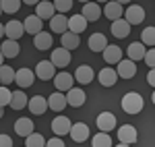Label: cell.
<instances>
[{
	"mask_svg": "<svg viewBox=\"0 0 155 147\" xmlns=\"http://www.w3.org/2000/svg\"><path fill=\"white\" fill-rule=\"evenodd\" d=\"M27 141H25V147H46V139H44V135H39V133H31V135L25 137Z\"/></svg>",
	"mask_w": 155,
	"mask_h": 147,
	"instance_id": "obj_34",
	"label": "cell"
},
{
	"mask_svg": "<svg viewBox=\"0 0 155 147\" xmlns=\"http://www.w3.org/2000/svg\"><path fill=\"white\" fill-rule=\"evenodd\" d=\"M54 85L58 91H68L71 87H74V77L71 73H56L54 75Z\"/></svg>",
	"mask_w": 155,
	"mask_h": 147,
	"instance_id": "obj_14",
	"label": "cell"
},
{
	"mask_svg": "<svg viewBox=\"0 0 155 147\" xmlns=\"http://www.w3.org/2000/svg\"><path fill=\"white\" fill-rule=\"evenodd\" d=\"M122 19L126 21L128 25H139L145 21V8L143 6H139V4H132L126 8V12L122 15Z\"/></svg>",
	"mask_w": 155,
	"mask_h": 147,
	"instance_id": "obj_2",
	"label": "cell"
},
{
	"mask_svg": "<svg viewBox=\"0 0 155 147\" xmlns=\"http://www.w3.org/2000/svg\"><path fill=\"white\" fill-rule=\"evenodd\" d=\"M46 147H64V141H62V137H54V139L46 141Z\"/></svg>",
	"mask_w": 155,
	"mask_h": 147,
	"instance_id": "obj_41",
	"label": "cell"
},
{
	"mask_svg": "<svg viewBox=\"0 0 155 147\" xmlns=\"http://www.w3.org/2000/svg\"><path fill=\"white\" fill-rule=\"evenodd\" d=\"M66 104L72 106V108H81L85 102H87V95H85L83 89H79V87H71L68 91H66Z\"/></svg>",
	"mask_w": 155,
	"mask_h": 147,
	"instance_id": "obj_4",
	"label": "cell"
},
{
	"mask_svg": "<svg viewBox=\"0 0 155 147\" xmlns=\"http://www.w3.org/2000/svg\"><path fill=\"white\" fill-rule=\"evenodd\" d=\"M33 46L37 50H50L52 48V33H46V31H39L33 37Z\"/></svg>",
	"mask_w": 155,
	"mask_h": 147,
	"instance_id": "obj_29",
	"label": "cell"
},
{
	"mask_svg": "<svg viewBox=\"0 0 155 147\" xmlns=\"http://www.w3.org/2000/svg\"><path fill=\"white\" fill-rule=\"evenodd\" d=\"M66 27H68V31H72V33H83L85 29H87V21L83 19V15H72L71 19H68V23H66Z\"/></svg>",
	"mask_w": 155,
	"mask_h": 147,
	"instance_id": "obj_26",
	"label": "cell"
},
{
	"mask_svg": "<svg viewBox=\"0 0 155 147\" xmlns=\"http://www.w3.org/2000/svg\"><path fill=\"white\" fill-rule=\"evenodd\" d=\"M0 52H2V56H4V58H17V56H19V52H21V46H19V42L6 39V42H2Z\"/></svg>",
	"mask_w": 155,
	"mask_h": 147,
	"instance_id": "obj_25",
	"label": "cell"
},
{
	"mask_svg": "<svg viewBox=\"0 0 155 147\" xmlns=\"http://www.w3.org/2000/svg\"><path fill=\"white\" fill-rule=\"evenodd\" d=\"M72 77H74L81 85H87V83L93 81V68H91L89 64H81V66L77 68V73H72Z\"/></svg>",
	"mask_w": 155,
	"mask_h": 147,
	"instance_id": "obj_22",
	"label": "cell"
},
{
	"mask_svg": "<svg viewBox=\"0 0 155 147\" xmlns=\"http://www.w3.org/2000/svg\"><path fill=\"white\" fill-rule=\"evenodd\" d=\"M91 147H112V137L110 133H97L93 135V141H91Z\"/></svg>",
	"mask_w": 155,
	"mask_h": 147,
	"instance_id": "obj_33",
	"label": "cell"
},
{
	"mask_svg": "<svg viewBox=\"0 0 155 147\" xmlns=\"http://www.w3.org/2000/svg\"><path fill=\"white\" fill-rule=\"evenodd\" d=\"M2 116H4V108L0 106V118H2Z\"/></svg>",
	"mask_w": 155,
	"mask_h": 147,
	"instance_id": "obj_48",
	"label": "cell"
},
{
	"mask_svg": "<svg viewBox=\"0 0 155 147\" xmlns=\"http://www.w3.org/2000/svg\"><path fill=\"white\" fill-rule=\"evenodd\" d=\"M116 2H118V4H128L130 0H116Z\"/></svg>",
	"mask_w": 155,
	"mask_h": 147,
	"instance_id": "obj_46",
	"label": "cell"
},
{
	"mask_svg": "<svg viewBox=\"0 0 155 147\" xmlns=\"http://www.w3.org/2000/svg\"><path fill=\"white\" fill-rule=\"evenodd\" d=\"M143 60L147 62V66H149V68H153V66H155V50L153 48H149L147 52H145Z\"/></svg>",
	"mask_w": 155,
	"mask_h": 147,
	"instance_id": "obj_40",
	"label": "cell"
},
{
	"mask_svg": "<svg viewBox=\"0 0 155 147\" xmlns=\"http://www.w3.org/2000/svg\"><path fill=\"white\" fill-rule=\"evenodd\" d=\"M116 75L118 77H122V79H132L134 75H137V62L132 60H120L118 64H116Z\"/></svg>",
	"mask_w": 155,
	"mask_h": 147,
	"instance_id": "obj_7",
	"label": "cell"
},
{
	"mask_svg": "<svg viewBox=\"0 0 155 147\" xmlns=\"http://www.w3.org/2000/svg\"><path fill=\"white\" fill-rule=\"evenodd\" d=\"M116 147H130V145H126V143H120V145H116Z\"/></svg>",
	"mask_w": 155,
	"mask_h": 147,
	"instance_id": "obj_49",
	"label": "cell"
},
{
	"mask_svg": "<svg viewBox=\"0 0 155 147\" xmlns=\"http://www.w3.org/2000/svg\"><path fill=\"white\" fill-rule=\"evenodd\" d=\"M101 15H106L107 21H116V19H122L124 8H122V4H118L116 0H112V2H107L106 6L101 8Z\"/></svg>",
	"mask_w": 155,
	"mask_h": 147,
	"instance_id": "obj_15",
	"label": "cell"
},
{
	"mask_svg": "<svg viewBox=\"0 0 155 147\" xmlns=\"http://www.w3.org/2000/svg\"><path fill=\"white\" fill-rule=\"evenodd\" d=\"M33 81H35V73H33V71H29V68H19V71H15V83L21 87V89L31 87Z\"/></svg>",
	"mask_w": 155,
	"mask_h": 147,
	"instance_id": "obj_5",
	"label": "cell"
},
{
	"mask_svg": "<svg viewBox=\"0 0 155 147\" xmlns=\"http://www.w3.org/2000/svg\"><path fill=\"white\" fill-rule=\"evenodd\" d=\"M66 23H68V19L64 17V15H60V12H56L52 19H50V29L54 31V33H64V31H68V27H66Z\"/></svg>",
	"mask_w": 155,
	"mask_h": 147,
	"instance_id": "obj_24",
	"label": "cell"
},
{
	"mask_svg": "<svg viewBox=\"0 0 155 147\" xmlns=\"http://www.w3.org/2000/svg\"><path fill=\"white\" fill-rule=\"evenodd\" d=\"M0 147H12V139L8 135H0Z\"/></svg>",
	"mask_w": 155,
	"mask_h": 147,
	"instance_id": "obj_42",
	"label": "cell"
},
{
	"mask_svg": "<svg viewBox=\"0 0 155 147\" xmlns=\"http://www.w3.org/2000/svg\"><path fill=\"white\" fill-rule=\"evenodd\" d=\"M137 139H139V133L132 124H124V126L118 129V141L126 143V145H132V143H137Z\"/></svg>",
	"mask_w": 155,
	"mask_h": 147,
	"instance_id": "obj_9",
	"label": "cell"
},
{
	"mask_svg": "<svg viewBox=\"0 0 155 147\" xmlns=\"http://www.w3.org/2000/svg\"><path fill=\"white\" fill-rule=\"evenodd\" d=\"M71 118H66V116H56L54 120H52V131H54V135L56 137H64L68 135V131H71Z\"/></svg>",
	"mask_w": 155,
	"mask_h": 147,
	"instance_id": "obj_8",
	"label": "cell"
},
{
	"mask_svg": "<svg viewBox=\"0 0 155 147\" xmlns=\"http://www.w3.org/2000/svg\"><path fill=\"white\" fill-rule=\"evenodd\" d=\"M54 75H56V68H54V64H52L50 60H41L35 66V77H37V79H41V81H50V79H54Z\"/></svg>",
	"mask_w": 155,
	"mask_h": 147,
	"instance_id": "obj_12",
	"label": "cell"
},
{
	"mask_svg": "<svg viewBox=\"0 0 155 147\" xmlns=\"http://www.w3.org/2000/svg\"><path fill=\"white\" fill-rule=\"evenodd\" d=\"M79 44H81V39H79V35L77 33H72V31H64L62 33V48L64 50H77L79 48Z\"/></svg>",
	"mask_w": 155,
	"mask_h": 147,
	"instance_id": "obj_30",
	"label": "cell"
},
{
	"mask_svg": "<svg viewBox=\"0 0 155 147\" xmlns=\"http://www.w3.org/2000/svg\"><path fill=\"white\" fill-rule=\"evenodd\" d=\"M141 44H143L145 48H153L155 44V29L153 27H145L143 33H141Z\"/></svg>",
	"mask_w": 155,
	"mask_h": 147,
	"instance_id": "obj_36",
	"label": "cell"
},
{
	"mask_svg": "<svg viewBox=\"0 0 155 147\" xmlns=\"http://www.w3.org/2000/svg\"><path fill=\"white\" fill-rule=\"evenodd\" d=\"M145 52H147V48H145L141 42H132L130 46H128V50H126V54H128V60H132V62L143 60Z\"/></svg>",
	"mask_w": 155,
	"mask_h": 147,
	"instance_id": "obj_27",
	"label": "cell"
},
{
	"mask_svg": "<svg viewBox=\"0 0 155 147\" xmlns=\"http://www.w3.org/2000/svg\"><path fill=\"white\" fill-rule=\"evenodd\" d=\"M106 46H107V39L104 33H93L89 37V50L91 52H104Z\"/></svg>",
	"mask_w": 155,
	"mask_h": 147,
	"instance_id": "obj_31",
	"label": "cell"
},
{
	"mask_svg": "<svg viewBox=\"0 0 155 147\" xmlns=\"http://www.w3.org/2000/svg\"><path fill=\"white\" fill-rule=\"evenodd\" d=\"M23 29L27 31V33L35 35V33H39V31H44V21H41L39 17H35V15H31V17H25Z\"/></svg>",
	"mask_w": 155,
	"mask_h": 147,
	"instance_id": "obj_20",
	"label": "cell"
},
{
	"mask_svg": "<svg viewBox=\"0 0 155 147\" xmlns=\"http://www.w3.org/2000/svg\"><path fill=\"white\" fill-rule=\"evenodd\" d=\"M54 15H56V11H54V4L50 0H39L35 4V17H39L41 21L44 19H52Z\"/></svg>",
	"mask_w": 155,
	"mask_h": 147,
	"instance_id": "obj_18",
	"label": "cell"
},
{
	"mask_svg": "<svg viewBox=\"0 0 155 147\" xmlns=\"http://www.w3.org/2000/svg\"><path fill=\"white\" fill-rule=\"evenodd\" d=\"M147 83H149V85H151V87L155 85V71H153V68H151V71L147 73Z\"/></svg>",
	"mask_w": 155,
	"mask_h": 147,
	"instance_id": "obj_43",
	"label": "cell"
},
{
	"mask_svg": "<svg viewBox=\"0 0 155 147\" xmlns=\"http://www.w3.org/2000/svg\"><path fill=\"white\" fill-rule=\"evenodd\" d=\"M11 95H12V91L8 89V87H6V85H0V106H2V108L11 104Z\"/></svg>",
	"mask_w": 155,
	"mask_h": 147,
	"instance_id": "obj_39",
	"label": "cell"
},
{
	"mask_svg": "<svg viewBox=\"0 0 155 147\" xmlns=\"http://www.w3.org/2000/svg\"><path fill=\"white\" fill-rule=\"evenodd\" d=\"M97 129H99L101 133L114 131V129H116V116H114L112 112H101V114L97 116Z\"/></svg>",
	"mask_w": 155,
	"mask_h": 147,
	"instance_id": "obj_10",
	"label": "cell"
},
{
	"mask_svg": "<svg viewBox=\"0 0 155 147\" xmlns=\"http://www.w3.org/2000/svg\"><path fill=\"white\" fill-rule=\"evenodd\" d=\"M11 106L12 110H23L25 106H27V95H25V91H12L11 95Z\"/></svg>",
	"mask_w": 155,
	"mask_h": 147,
	"instance_id": "obj_32",
	"label": "cell"
},
{
	"mask_svg": "<svg viewBox=\"0 0 155 147\" xmlns=\"http://www.w3.org/2000/svg\"><path fill=\"white\" fill-rule=\"evenodd\" d=\"M25 33L23 29V23L21 21H8V23L4 25V35L6 39H12V42H17V39H21Z\"/></svg>",
	"mask_w": 155,
	"mask_h": 147,
	"instance_id": "obj_11",
	"label": "cell"
},
{
	"mask_svg": "<svg viewBox=\"0 0 155 147\" xmlns=\"http://www.w3.org/2000/svg\"><path fill=\"white\" fill-rule=\"evenodd\" d=\"M4 64V56H2V52H0V66Z\"/></svg>",
	"mask_w": 155,
	"mask_h": 147,
	"instance_id": "obj_47",
	"label": "cell"
},
{
	"mask_svg": "<svg viewBox=\"0 0 155 147\" xmlns=\"http://www.w3.org/2000/svg\"><path fill=\"white\" fill-rule=\"evenodd\" d=\"M66 106H68V104H66V98H64L62 91H54V93L48 98V110H54V112L60 114Z\"/></svg>",
	"mask_w": 155,
	"mask_h": 147,
	"instance_id": "obj_17",
	"label": "cell"
},
{
	"mask_svg": "<svg viewBox=\"0 0 155 147\" xmlns=\"http://www.w3.org/2000/svg\"><path fill=\"white\" fill-rule=\"evenodd\" d=\"M112 35L118 37V39H124V37L130 35V25L126 23L124 19H116V21H112Z\"/></svg>",
	"mask_w": 155,
	"mask_h": 147,
	"instance_id": "obj_19",
	"label": "cell"
},
{
	"mask_svg": "<svg viewBox=\"0 0 155 147\" xmlns=\"http://www.w3.org/2000/svg\"><path fill=\"white\" fill-rule=\"evenodd\" d=\"M50 2H52V0H50Z\"/></svg>",
	"mask_w": 155,
	"mask_h": 147,
	"instance_id": "obj_53",
	"label": "cell"
},
{
	"mask_svg": "<svg viewBox=\"0 0 155 147\" xmlns=\"http://www.w3.org/2000/svg\"><path fill=\"white\" fill-rule=\"evenodd\" d=\"M0 15H2V8H0Z\"/></svg>",
	"mask_w": 155,
	"mask_h": 147,
	"instance_id": "obj_52",
	"label": "cell"
},
{
	"mask_svg": "<svg viewBox=\"0 0 155 147\" xmlns=\"http://www.w3.org/2000/svg\"><path fill=\"white\" fill-rule=\"evenodd\" d=\"M97 2H110V0H97Z\"/></svg>",
	"mask_w": 155,
	"mask_h": 147,
	"instance_id": "obj_51",
	"label": "cell"
},
{
	"mask_svg": "<svg viewBox=\"0 0 155 147\" xmlns=\"http://www.w3.org/2000/svg\"><path fill=\"white\" fill-rule=\"evenodd\" d=\"M2 37H4V25L0 23V39H2Z\"/></svg>",
	"mask_w": 155,
	"mask_h": 147,
	"instance_id": "obj_45",
	"label": "cell"
},
{
	"mask_svg": "<svg viewBox=\"0 0 155 147\" xmlns=\"http://www.w3.org/2000/svg\"><path fill=\"white\" fill-rule=\"evenodd\" d=\"M79 2H83V4H85V2H91V0H79Z\"/></svg>",
	"mask_w": 155,
	"mask_h": 147,
	"instance_id": "obj_50",
	"label": "cell"
},
{
	"mask_svg": "<svg viewBox=\"0 0 155 147\" xmlns=\"http://www.w3.org/2000/svg\"><path fill=\"white\" fill-rule=\"evenodd\" d=\"M0 8L2 12H17L21 8V0H0Z\"/></svg>",
	"mask_w": 155,
	"mask_h": 147,
	"instance_id": "obj_37",
	"label": "cell"
},
{
	"mask_svg": "<svg viewBox=\"0 0 155 147\" xmlns=\"http://www.w3.org/2000/svg\"><path fill=\"white\" fill-rule=\"evenodd\" d=\"M33 129H35V124L31 122L29 118H19L17 122H15V133L19 137H27L33 133Z\"/></svg>",
	"mask_w": 155,
	"mask_h": 147,
	"instance_id": "obj_28",
	"label": "cell"
},
{
	"mask_svg": "<svg viewBox=\"0 0 155 147\" xmlns=\"http://www.w3.org/2000/svg\"><path fill=\"white\" fill-rule=\"evenodd\" d=\"M12 81H15V71H12L11 66L2 64L0 66V85H11Z\"/></svg>",
	"mask_w": 155,
	"mask_h": 147,
	"instance_id": "obj_35",
	"label": "cell"
},
{
	"mask_svg": "<svg viewBox=\"0 0 155 147\" xmlns=\"http://www.w3.org/2000/svg\"><path fill=\"white\" fill-rule=\"evenodd\" d=\"M52 4H54V11L60 15H64L72 8V0H52Z\"/></svg>",
	"mask_w": 155,
	"mask_h": 147,
	"instance_id": "obj_38",
	"label": "cell"
},
{
	"mask_svg": "<svg viewBox=\"0 0 155 147\" xmlns=\"http://www.w3.org/2000/svg\"><path fill=\"white\" fill-rule=\"evenodd\" d=\"M97 79H99V83H101L104 87H114V85H116V81H118L116 68H112V66L101 68V71L97 73Z\"/></svg>",
	"mask_w": 155,
	"mask_h": 147,
	"instance_id": "obj_16",
	"label": "cell"
},
{
	"mask_svg": "<svg viewBox=\"0 0 155 147\" xmlns=\"http://www.w3.org/2000/svg\"><path fill=\"white\" fill-rule=\"evenodd\" d=\"M68 135L74 143H83L89 139V126L85 122H77V124H71V131H68Z\"/></svg>",
	"mask_w": 155,
	"mask_h": 147,
	"instance_id": "obj_6",
	"label": "cell"
},
{
	"mask_svg": "<svg viewBox=\"0 0 155 147\" xmlns=\"http://www.w3.org/2000/svg\"><path fill=\"white\" fill-rule=\"evenodd\" d=\"M21 2H25V4H37L39 0H21Z\"/></svg>",
	"mask_w": 155,
	"mask_h": 147,
	"instance_id": "obj_44",
	"label": "cell"
},
{
	"mask_svg": "<svg viewBox=\"0 0 155 147\" xmlns=\"http://www.w3.org/2000/svg\"><path fill=\"white\" fill-rule=\"evenodd\" d=\"M52 64H54V68H66L68 64H71V52L68 50H64L62 46L56 50H52Z\"/></svg>",
	"mask_w": 155,
	"mask_h": 147,
	"instance_id": "obj_3",
	"label": "cell"
},
{
	"mask_svg": "<svg viewBox=\"0 0 155 147\" xmlns=\"http://www.w3.org/2000/svg\"><path fill=\"white\" fill-rule=\"evenodd\" d=\"M27 108L31 110V114L41 116L44 112L48 110V99L44 98V95H33L31 99H27Z\"/></svg>",
	"mask_w": 155,
	"mask_h": 147,
	"instance_id": "obj_13",
	"label": "cell"
},
{
	"mask_svg": "<svg viewBox=\"0 0 155 147\" xmlns=\"http://www.w3.org/2000/svg\"><path fill=\"white\" fill-rule=\"evenodd\" d=\"M143 108H145V99L137 91H128L122 98V110L126 114H139V112H143Z\"/></svg>",
	"mask_w": 155,
	"mask_h": 147,
	"instance_id": "obj_1",
	"label": "cell"
},
{
	"mask_svg": "<svg viewBox=\"0 0 155 147\" xmlns=\"http://www.w3.org/2000/svg\"><path fill=\"white\" fill-rule=\"evenodd\" d=\"M101 54H104V60H106L107 64H118V62L122 60V50H120L118 46H110V44H107Z\"/></svg>",
	"mask_w": 155,
	"mask_h": 147,
	"instance_id": "obj_23",
	"label": "cell"
},
{
	"mask_svg": "<svg viewBox=\"0 0 155 147\" xmlns=\"http://www.w3.org/2000/svg\"><path fill=\"white\" fill-rule=\"evenodd\" d=\"M83 19L89 23V21H97L99 17H101V6L97 4V2H85L83 6Z\"/></svg>",
	"mask_w": 155,
	"mask_h": 147,
	"instance_id": "obj_21",
	"label": "cell"
}]
</instances>
